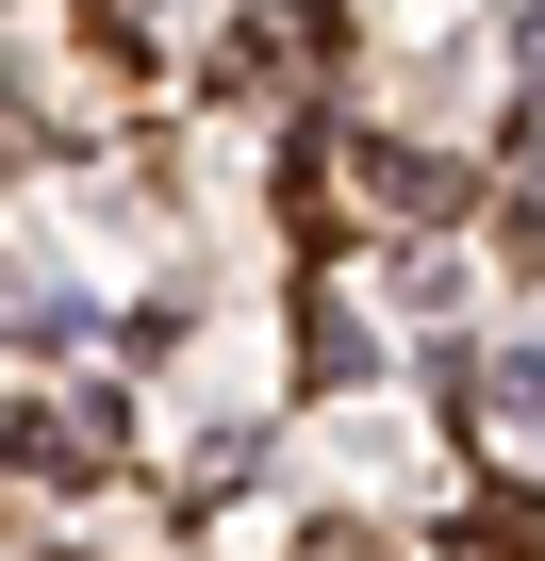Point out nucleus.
I'll return each instance as SVG.
<instances>
[{
  "label": "nucleus",
  "instance_id": "obj_1",
  "mask_svg": "<svg viewBox=\"0 0 545 561\" xmlns=\"http://www.w3.org/2000/svg\"><path fill=\"white\" fill-rule=\"evenodd\" d=\"M315 50H331L315 18H248V34H231V67H248V83H315Z\"/></svg>",
  "mask_w": 545,
  "mask_h": 561
}]
</instances>
